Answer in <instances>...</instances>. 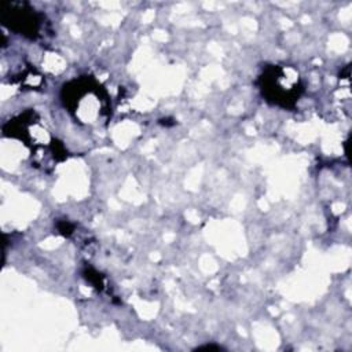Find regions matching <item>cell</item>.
I'll list each match as a JSON object with an SVG mask.
<instances>
[{
  "label": "cell",
  "mask_w": 352,
  "mask_h": 352,
  "mask_svg": "<svg viewBox=\"0 0 352 352\" xmlns=\"http://www.w3.org/2000/svg\"><path fill=\"white\" fill-rule=\"evenodd\" d=\"M0 19L10 30L36 40L41 34L44 15L26 3L6 1L0 6Z\"/></svg>",
  "instance_id": "3957f363"
},
{
  "label": "cell",
  "mask_w": 352,
  "mask_h": 352,
  "mask_svg": "<svg viewBox=\"0 0 352 352\" xmlns=\"http://www.w3.org/2000/svg\"><path fill=\"white\" fill-rule=\"evenodd\" d=\"M62 102L77 120L85 124L103 120L110 110L106 91L88 76L65 84L62 88Z\"/></svg>",
  "instance_id": "6da1fadb"
},
{
  "label": "cell",
  "mask_w": 352,
  "mask_h": 352,
  "mask_svg": "<svg viewBox=\"0 0 352 352\" xmlns=\"http://www.w3.org/2000/svg\"><path fill=\"white\" fill-rule=\"evenodd\" d=\"M258 84L267 102L285 109L293 107L302 92L298 73L279 65L265 67L258 77Z\"/></svg>",
  "instance_id": "7a4b0ae2"
}]
</instances>
